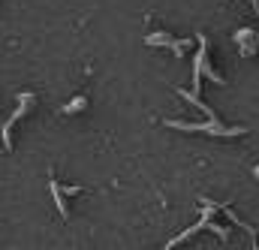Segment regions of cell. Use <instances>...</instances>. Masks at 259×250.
<instances>
[{
    "mask_svg": "<svg viewBox=\"0 0 259 250\" xmlns=\"http://www.w3.org/2000/svg\"><path fill=\"white\" fill-rule=\"evenodd\" d=\"M78 109H84V97H75V100H72V103L66 106L64 112H66V115H69V112H78Z\"/></svg>",
    "mask_w": 259,
    "mask_h": 250,
    "instance_id": "cell-1",
    "label": "cell"
},
{
    "mask_svg": "<svg viewBox=\"0 0 259 250\" xmlns=\"http://www.w3.org/2000/svg\"><path fill=\"white\" fill-rule=\"evenodd\" d=\"M256 178H259V169H256Z\"/></svg>",
    "mask_w": 259,
    "mask_h": 250,
    "instance_id": "cell-2",
    "label": "cell"
}]
</instances>
